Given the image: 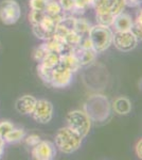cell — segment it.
<instances>
[{
  "instance_id": "1",
  "label": "cell",
  "mask_w": 142,
  "mask_h": 160,
  "mask_svg": "<svg viewBox=\"0 0 142 160\" xmlns=\"http://www.w3.org/2000/svg\"><path fill=\"white\" fill-rule=\"evenodd\" d=\"M65 13L59 15H49L44 11H31L29 22L32 27V32L37 38L47 41L52 38L58 24L64 18Z\"/></svg>"
},
{
  "instance_id": "2",
  "label": "cell",
  "mask_w": 142,
  "mask_h": 160,
  "mask_svg": "<svg viewBox=\"0 0 142 160\" xmlns=\"http://www.w3.org/2000/svg\"><path fill=\"white\" fill-rule=\"evenodd\" d=\"M95 18L99 25L110 27L113 18L124 11V0H94Z\"/></svg>"
},
{
  "instance_id": "3",
  "label": "cell",
  "mask_w": 142,
  "mask_h": 160,
  "mask_svg": "<svg viewBox=\"0 0 142 160\" xmlns=\"http://www.w3.org/2000/svg\"><path fill=\"white\" fill-rule=\"evenodd\" d=\"M84 111L94 122H104L112 111V105L106 96L95 94L90 96L84 105Z\"/></svg>"
},
{
  "instance_id": "4",
  "label": "cell",
  "mask_w": 142,
  "mask_h": 160,
  "mask_svg": "<svg viewBox=\"0 0 142 160\" xmlns=\"http://www.w3.org/2000/svg\"><path fill=\"white\" fill-rule=\"evenodd\" d=\"M83 137L69 128L68 126L62 127L57 130L54 140V145L63 154H72L81 148Z\"/></svg>"
},
{
  "instance_id": "5",
  "label": "cell",
  "mask_w": 142,
  "mask_h": 160,
  "mask_svg": "<svg viewBox=\"0 0 142 160\" xmlns=\"http://www.w3.org/2000/svg\"><path fill=\"white\" fill-rule=\"evenodd\" d=\"M88 37L94 50L97 53H101L112 45L113 31L108 26L97 24L90 27Z\"/></svg>"
},
{
  "instance_id": "6",
  "label": "cell",
  "mask_w": 142,
  "mask_h": 160,
  "mask_svg": "<svg viewBox=\"0 0 142 160\" xmlns=\"http://www.w3.org/2000/svg\"><path fill=\"white\" fill-rule=\"evenodd\" d=\"M67 126L79 133L81 137L88 136L91 129L92 121L84 110H72L66 115Z\"/></svg>"
},
{
  "instance_id": "7",
  "label": "cell",
  "mask_w": 142,
  "mask_h": 160,
  "mask_svg": "<svg viewBox=\"0 0 142 160\" xmlns=\"http://www.w3.org/2000/svg\"><path fill=\"white\" fill-rule=\"evenodd\" d=\"M21 16L20 6L15 0H3L0 3V22L3 25H15Z\"/></svg>"
},
{
  "instance_id": "8",
  "label": "cell",
  "mask_w": 142,
  "mask_h": 160,
  "mask_svg": "<svg viewBox=\"0 0 142 160\" xmlns=\"http://www.w3.org/2000/svg\"><path fill=\"white\" fill-rule=\"evenodd\" d=\"M72 77H73V73L59 61L57 65L52 68L50 87L56 88V89H64L71 83Z\"/></svg>"
},
{
  "instance_id": "9",
  "label": "cell",
  "mask_w": 142,
  "mask_h": 160,
  "mask_svg": "<svg viewBox=\"0 0 142 160\" xmlns=\"http://www.w3.org/2000/svg\"><path fill=\"white\" fill-rule=\"evenodd\" d=\"M138 42L139 40L131 31L113 32L112 45H115V47L122 52H130L134 50L138 45Z\"/></svg>"
},
{
  "instance_id": "10",
  "label": "cell",
  "mask_w": 142,
  "mask_h": 160,
  "mask_svg": "<svg viewBox=\"0 0 142 160\" xmlns=\"http://www.w3.org/2000/svg\"><path fill=\"white\" fill-rule=\"evenodd\" d=\"M33 120L39 124H48L53 118V105L47 99L36 100L33 112L31 113Z\"/></svg>"
},
{
  "instance_id": "11",
  "label": "cell",
  "mask_w": 142,
  "mask_h": 160,
  "mask_svg": "<svg viewBox=\"0 0 142 160\" xmlns=\"http://www.w3.org/2000/svg\"><path fill=\"white\" fill-rule=\"evenodd\" d=\"M31 155L36 160H52L56 156V148L52 142L40 140L31 149Z\"/></svg>"
},
{
  "instance_id": "12",
  "label": "cell",
  "mask_w": 142,
  "mask_h": 160,
  "mask_svg": "<svg viewBox=\"0 0 142 160\" xmlns=\"http://www.w3.org/2000/svg\"><path fill=\"white\" fill-rule=\"evenodd\" d=\"M71 52L76 57V59L79 60L82 68H83V66H88L91 63H94L98 55L92 48L85 49V48H82V47H80V46H76V47L72 48Z\"/></svg>"
},
{
  "instance_id": "13",
  "label": "cell",
  "mask_w": 142,
  "mask_h": 160,
  "mask_svg": "<svg viewBox=\"0 0 142 160\" xmlns=\"http://www.w3.org/2000/svg\"><path fill=\"white\" fill-rule=\"evenodd\" d=\"M133 18L130 14L124 12H121L113 18V22L110 28L113 32H124V31H131L133 26Z\"/></svg>"
},
{
  "instance_id": "14",
  "label": "cell",
  "mask_w": 142,
  "mask_h": 160,
  "mask_svg": "<svg viewBox=\"0 0 142 160\" xmlns=\"http://www.w3.org/2000/svg\"><path fill=\"white\" fill-rule=\"evenodd\" d=\"M36 99L32 95H24L19 97L15 102V109L18 113L22 115H31L33 112V109L35 107Z\"/></svg>"
},
{
  "instance_id": "15",
  "label": "cell",
  "mask_w": 142,
  "mask_h": 160,
  "mask_svg": "<svg viewBox=\"0 0 142 160\" xmlns=\"http://www.w3.org/2000/svg\"><path fill=\"white\" fill-rule=\"evenodd\" d=\"M112 109L119 115H126L131 111V102L130 99L124 96L117 97L113 100Z\"/></svg>"
},
{
  "instance_id": "16",
  "label": "cell",
  "mask_w": 142,
  "mask_h": 160,
  "mask_svg": "<svg viewBox=\"0 0 142 160\" xmlns=\"http://www.w3.org/2000/svg\"><path fill=\"white\" fill-rule=\"evenodd\" d=\"M59 61H61L67 68L70 69L72 73H76V72L82 68L79 60L76 59V57L74 56L71 51H69V52H67V53H64V55H61Z\"/></svg>"
},
{
  "instance_id": "17",
  "label": "cell",
  "mask_w": 142,
  "mask_h": 160,
  "mask_svg": "<svg viewBox=\"0 0 142 160\" xmlns=\"http://www.w3.org/2000/svg\"><path fill=\"white\" fill-rule=\"evenodd\" d=\"M90 27H91V25L87 19L83 18V17H74L73 31L76 32L80 37H82V38L88 37Z\"/></svg>"
},
{
  "instance_id": "18",
  "label": "cell",
  "mask_w": 142,
  "mask_h": 160,
  "mask_svg": "<svg viewBox=\"0 0 142 160\" xmlns=\"http://www.w3.org/2000/svg\"><path fill=\"white\" fill-rule=\"evenodd\" d=\"M25 135H27V133H25V129L14 127L6 137H4L3 140L7 144H15V143H18V142L24 140Z\"/></svg>"
},
{
  "instance_id": "19",
  "label": "cell",
  "mask_w": 142,
  "mask_h": 160,
  "mask_svg": "<svg viewBox=\"0 0 142 160\" xmlns=\"http://www.w3.org/2000/svg\"><path fill=\"white\" fill-rule=\"evenodd\" d=\"M59 58H61V55H59V53L48 52L45 58L43 59V61L39 62L38 64H40V65L45 66V68H47L52 69L57 65V63L59 62Z\"/></svg>"
},
{
  "instance_id": "20",
  "label": "cell",
  "mask_w": 142,
  "mask_h": 160,
  "mask_svg": "<svg viewBox=\"0 0 142 160\" xmlns=\"http://www.w3.org/2000/svg\"><path fill=\"white\" fill-rule=\"evenodd\" d=\"M76 9L73 15H82L90 8H94V0H74Z\"/></svg>"
},
{
  "instance_id": "21",
  "label": "cell",
  "mask_w": 142,
  "mask_h": 160,
  "mask_svg": "<svg viewBox=\"0 0 142 160\" xmlns=\"http://www.w3.org/2000/svg\"><path fill=\"white\" fill-rule=\"evenodd\" d=\"M131 32L133 33L138 40H141L142 37V12L141 10L137 14L136 19L133 22V26L131 28Z\"/></svg>"
},
{
  "instance_id": "22",
  "label": "cell",
  "mask_w": 142,
  "mask_h": 160,
  "mask_svg": "<svg viewBox=\"0 0 142 160\" xmlns=\"http://www.w3.org/2000/svg\"><path fill=\"white\" fill-rule=\"evenodd\" d=\"M44 12L49 15H59L62 13H64L57 0H48L47 6H46Z\"/></svg>"
},
{
  "instance_id": "23",
  "label": "cell",
  "mask_w": 142,
  "mask_h": 160,
  "mask_svg": "<svg viewBox=\"0 0 142 160\" xmlns=\"http://www.w3.org/2000/svg\"><path fill=\"white\" fill-rule=\"evenodd\" d=\"M51 73H52V69L47 68L45 66L38 64L37 65V74L39 76V78L43 80V82H45L46 84L50 86V81H51Z\"/></svg>"
},
{
  "instance_id": "24",
  "label": "cell",
  "mask_w": 142,
  "mask_h": 160,
  "mask_svg": "<svg viewBox=\"0 0 142 160\" xmlns=\"http://www.w3.org/2000/svg\"><path fill=\"white\" fill-rule=\"evenodd\" d=\"M49 52V51L47 50V48H46L45 44H40L38 47H36L34 51H33V59L37 62V63H39V62L43 61V59L45 58L46 55Z\"/></svg>"
},
{
  "instance_id": "25",
  "label": "cell",
  "mask_w": 142,
  "mask_h": 160,
  "mask_svg": "<svg viewBox=\"0 0 142 160\" xmlns=\"http://www.w3.org/2000/svg\"><path fill=\"white\" fill-rule=\"evenodd\" d=\"M59 6L65 14H72L74 13L76 9V4H74V0H57Z\"/></svg>"
},
{
  "instance_id": "26",
  "label": "cell",
  "mask_w": 142,
  "mask_h": 160,
  "mask_svg": "<svg viewBox=\"0 0 142 160\" xmlns=\"http://www.w3.org/2000/svg\"><path fill=\"white\" fill-rule=\"evenodd\" d=\"M48 0H30L29 7L32 11H45Z\"/></svg>"
},
{
  "instance_id": "27",
  "label": "cell",
  "mask_w": 142,
  "mask_h": 160,
  "mask_svg": "<svg viewBox=\"0 0 142 160\" xmlns=\"http://www.w3.org/2000/svg\"><path fill=\"white\" fill-rule=\"evenodd\" d=\"M14 127V124L11 123L10 121H2V122H0V137L3 139Z\"/></svg>"
},
{
  "instance_id": "28",
  "label": "cell",
  "mask_w": 142,
  "mask_h": 160,
  "mask_svg": "<svg viewBox=\"0 0 142 160\" xmlns=\"http://www.w3.org/2000/svg\"><path fill=\"white\" fill-rule=\"evenodd\" d=\"M40 140H42V139H40L39 136L35 135V133H32V135H25L22 141H24L25 143V145L32 148L33 146H35Z\"/></svg>"
},
{
  "instance_id": "29",
  "label": "cell",
  "mask_w": 142,
  "mask_h": 160,
  "mask_svg": "<svg viewBox=\"0 0 142 160\" xmlns=\"http://www.w3.org/2000/svg\"><path fill=\"white\" fill-rule=\"evenodd\" d=\"M135 152H136V155L138 158H142V140L140 139L138 142H137L136 146H135Z\"/></svg>"
},
{
  "instance_id": "30",
  "label": "cell",
  "mask_w": 142,
  "mask_h": 160,
  "mask_svg": "<svg viewBox=\"0 0 142 160\" xmlns=\"http://www.w3.org/2000/svg\"><path fill=\"white\" fill-rule=\"evenodd\" d=\"M124 2H125V7L136 8L140 6L141 0H124Z\"/></svg>"
},
{
  "instance_id": "31",
  "label": "cell",
  "mask_w": 142,
  "mask_h": 160,
  "mask_svg": "<svg viewBox=\"0 0 142 160\" xmlns=\"http://www.w3.org/2000/svg\"><path fill=\"white\" fill-rule=\"evenodd\" d=\"M4 146H6V142H4L3 139L0 137V158L2 157L3 155V152H4Z\"/></svg>"
}]
</instances>
